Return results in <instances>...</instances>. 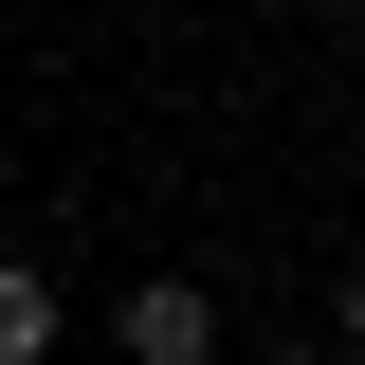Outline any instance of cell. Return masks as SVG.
I'll return each instance as SVG.
<instances>
[{"mask_svg":"<svg viewBox=\"0 0 365 365\" xmlns=\"http://www.w3.org/2000/svg\"><path fill=\"white\" fill-rule=\"evenodd\" d=\"M237 329H220V292H201V274H128V292H110V365H220Z\"/></svg>","mask_w":365,"mask_h":365,"instance_id":"6da1fadb","label":"cell"},{"mask_svg":"<svg viewBox=\"0 0 365 365\" xmlns=\"http://www.w3.org/2000/svg\"><path fill=\"white\" fill-rule=\"evenodd\" d=\"M256 365H347V347H256Z\"/></svg>","mask_w":365,"mask_h":365,"instance_id":"277c9868","label":"cell"},{"mask_svg":"<svg viewBox=\"0 0 365 365\" xmlns=\"http://www.w3.org/2000/svg\"><path fill=\"white\" fill-rule=\"evenodd\" d=\"M329 347H347V365H365V256H347V292H329Z\"/></svg>","mask_w":365,"mask_h":365,"instance_id":"3957f363","label":"cell"},{"mask_svg":"<svg viewBox=\"0 0 365 365\" xmlns=\"http://www.w3.org/2000/svg\"><path fill=\"white\" fill-rule=\"evenodd\" d=\"M0 365H55V274L0 256Z\"/></svg>","mask_w":365,"mask_h":365,"instance_id":"7a4b0ae2","label":"cell"}]
</instances>
